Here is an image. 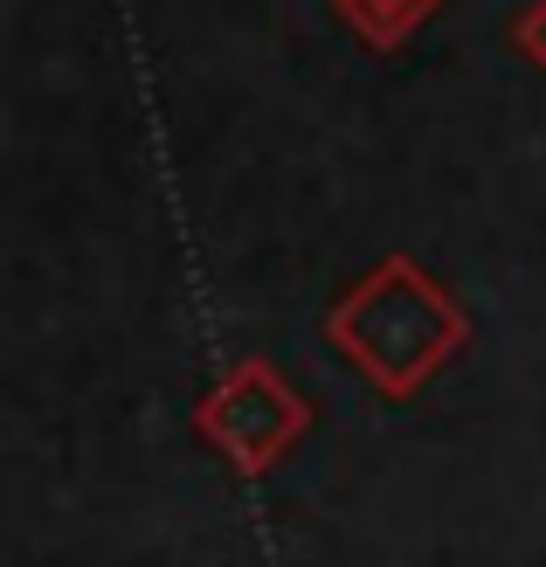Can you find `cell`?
Masks as SVG:
<instances>
[{"label": "cell", "instance_id": "6da1fadb", "mask_svg": "<svg viewBox=\"0 0 546 567\" xmlns=\"http://www.w3.org/2000/svg\"><path fill=\"white\" fill-rule=\"evenodd\" d=\"M326 347L381 394V402H415V394L456 367L471 347V311L456 291H443L415 257L367 264L326 311Z\"/></svg>", "mask_w": 546, "mask_h": 567}, {"label": "cell", "instance_id": "7a4b0ae2", "mask_svg": "<svg viewBox=\"0 0 546 567\" xmlns=\"http://www.w3.org/2000/svg\"><path fill=\"white\" fill-rule=\"evenodd\" d=\"M194 430L215 457L236 464V477H270L291 450L311 436V402L291 388V374H277L270 360H243L200 394Z\"/></svg>", "mask_w": 546, "mask_h": 567}, {"label": "cell", "instance_id": "3957f363", "mask_svg": "<svg viewBox=\"0 0 546 567\" xmlns=\"http://www.w3.org/2000/svg\"><path fill=\"white\" fill-rule=\"evenodd\" d=\"M339 8V21L353 28V35L367 42V49H381V55H394L401 42L415 35V28L443 8V0H332Z\"/></svg>", "mask_w": 546, "mask_h": 567}, {"label": "cell", "instance_id": "277c9868", "mask_svg": "<svg viewBox=\"0 0 546 567\" xmlns=\"http://www.w3.org/2000/svg\"><path fill=\"white\" fill-rule=\"evenodd\" d=\"M512 42H519V55L533 70H546V0H526V8L512 14Z\"/></svg>", "mask_w": 546, "mask_h": 567}]
</instances>
